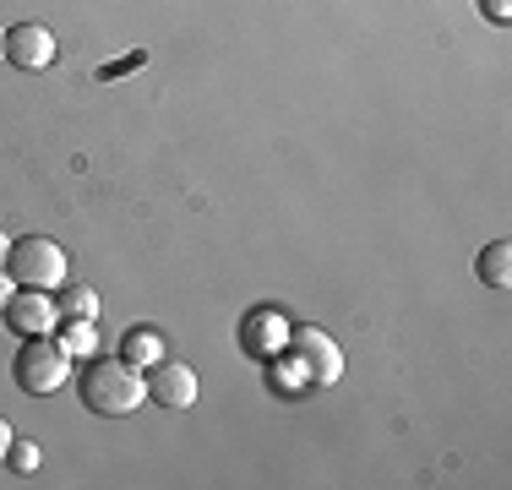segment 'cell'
<instances>
[{
	"label": "cell",
	"mask_w": 512,
	"mask_h": 490,
	"mask_svg": "<svg viewBox=\"0 0 512 490\" xmlns=\"http://www.w3.org/2000/svg\"><path fill=\"white\" fill-rule=\"evenodd\" d=\"M11 294H17V278H11L6 267H0V311H6V300H11Z\"/></svg>",
	"instance_id": "5bb4252c"
},
{
	"label": "cell",
	"mask_w": 512,
	"mask_h": 490,
	"mask_svg": "<svg viewBox=\"0 0 512 490\" xmlns=\"http://www.w3.org/2000/svg\"><path fill=\"white\" fill-rule=\"evenodd\" d=\"M55 316H60V305L50 300V289H22V294L6 300L0 322H6L17 338H44V333H55Z\"/></svg>",
	"instance_id": "5b68a950"
},
{
	"label": "cell",
	"mask_w": 512,
	"mask_h": 490,
	"mask_svg": "<svg viewBox=\"0 0 512 490\" xmlns=\"http://www.w3.org/2000/svg\"><path fill=\"white\" fill-rule=\"evenodd\" d=\"M289 343H295V360H300V371H306V387L338 382V371H344V354H338V343L327 338L322 327H295V333H289Z\"/></svg>",
	"instance_id": "277c9868"
},
{
	"label": "cell",
	"mask_w": 512,
	"mask_h": 490,
	"mask_svg": "<svg viewBox=\"0 0 512 490\" xmlns=\"http://www.w3.org/2000/svg\"><path fill=\"white\" fill-rule=\"evenodd\" d=\"M480 11L491 22H512V0H480Z\"/></svg>",
	"instance_id": "4fadbf2b"
},
{
	"label": "cell",
	"mask_w": 512,
	"mask_h": 490,
	"mask_svg": "<svg viewBox=\"0 0 512 490\" xmlns=\"http://www.w3.org/2000/svg\"><path fill=\"white\" fill-rule=\"evenodd\" d=\"M0 55H6V33H0Z\"/></svg>",
	"instance_id": "e0dca14e"
},
{
	"label": "cell",
	"mask_w": 512,
	"mask_h": 490,
	"mask_svg": "<svg viewBox=\"0 0 512 490\" xmlns=\"http://www.w3.org/2000/svg\"><path fill=\"white\" fill-rule=\"evenodd\" d=\"M158 349H164V338H158L153 327H137V333H126V360H131V365H137V360H148V365L164 360Z\"/></svg>",
	"instance_id": "30bf717a"
},
{
	"label": "cell",
	"mask_w": 512,
	"mask_h": 490,
	"mask_svg": "<svg viewBox=\"0 0 512 490\" xmlns=\"http://www.w3.org/2000/svg\"><path fill=\"white\" fill-rule=\"evenodd\" d=\"M60 349H66V354H82V360H88V354L99 349V333H93V322H66V333H60Z\"/></svg>",
	"instance_id": "8fae6325"
},
{
	"label": "cell",
	"mask_w": 512,
	"mask_h": 490,
	"mask_svg": "<svg viewBox=\"0 0 512 490\" xmlns=\"http://www.w3.org/2000/svg\"><path fill=\"white\" fill-rule=\"evenodd\" d=\"M6 458L17 463L22 474H28V469H39V447H33V441H11V452H6Z\"/></svg>",
	"instance_id": "7c38bea8"
},
{
	"label": "cell",
	"mask_w": 512,
	"mask_h": 490,
	"mask_svg": "<svg viewBox=\"0 0 512 490\" xmlns=\"http://www.w3.org/2000/svg\"><path fill=\"white\" fill-rule=\"evenodd\" d=\"M6 256H11V240H6V229H0V267H6Z\"/></svg>",
	"instance_id": "2e32d148"
},
{
	"label": "cell",
	"mask_w": 512,
	"mask_h": 490,
	"mask_svg": "<svg viewBox=\"0 0 512 490\" xmlns=\"http://www.w3.org/2000/svg\"><path fill=\"white\" fill-rule=\"evenodd\" d=\"M142 382H148V398L158 409H191L197 403V371L186 360H153V371Z\"/></svg>",
	"instance_id": "8992f818"
},
{
	"label": "cell",
	"mask_w": 512,
	"mask_h": 490,
	"mask_svg": "<svg viewBox=\"0 0 512 490\" xmlns=\"http://www.w3.org/2000/svg\"><path fill=\"white\" fill-rule=\"evenodd\" d=\"M11 441H17V431H11L6 420H0V463H6V452H11Z\"/></svg>",
	"instance_id": "9a60e30c"
},
{
	"label": "cell",
	"mask_w": 512,
	"mask_h": 490,
	"mask_svg": "<svg viewBox=\"0 0 512 490\" xmlns=\"http://www.w3.org/2000/svg\"><path fill=\"white\" fill-rule=\"evenodd\" d=\"M6 60L22 71H44L55 60V33L44 28V22H17V28H6Z\"/></svg>",
	"instance_id": "52a82bcc"
},
{
	"label": "cell",
	"mask_w": 512,
	"mask_h": 490,
	"mask_svg": "<svg viewBox=\"0 0 512 490\" xmlns=\"http://www.w3.org/2000/svg\"><path fill=\"white\" fill-rule=\"evenodd\" d=\"M6 273L17 278L22 289H60V284H66V273H71V262H66V251H60L55 240L22 235V240H11Z\"/></svg>",
	"instance_id": "3957f363"
},
{
	"label": "cell",
	"mask_w": 512,
	"mask_h": 490,
	"mask_svg": "<svg viewBox=\"0 0 512 490\" xmlns=\"http://www.w3.org/2000/svg\"><path fill=\"white\" fill-rule=\"evenodd\" d=\"M55 305H60L66 322H93V316H99V294H93L88 284H60Z\"/></svg>",
	"instance_id": "9c48e42d"
},
{
	"label": "cell",
	"mask_w": 512,
	"mask_h": 490,
	"mask_svg": "<svg viewBox=\"0 0 512 490\" xmlns=\"http://www.w3.org/2000/svg\"><path fill=\"white\" fill-rule=\"evenodd\" d=\"M77 392L93 414H109V420H120V414L148 403V382H142V371L126 354H88V371H82Z\"/></svg>",
	"instance_id": "6da1fadb"
},
{
	"label": "cell",
	"mask_w": 512,
	"mask_h": 490,
	"mask_svg": "<svg viewBox=\"0 0 512 490\" xmlns=\"http://www.w3.org/2000/svg\"><path fill=\"white\" fill-rule=\"evenodd\" d=\"M11 376H17V392L28 398H50L71 382V354L44 333V338H22L17 360H11Z\"/></svg>",
	"instance_id": "7a4b0ae2"
},
{
	"label": "cell",
	"mask_w": 512,
	"mask_h": 490,
	"mask_svg": "<svg viewBox=\"0 0 512 490\" xmlns=\"http://www.w3.org/2000/svg\"><path fill=\"white\" fill-rule=\"evenodd\" d=\"M474 273H480V284L507 289V284H512V245H507V240H491V245L480 251V262H474Z\"/></svg>",
	"instance_id": "ba28073f"
}]
</instances>
